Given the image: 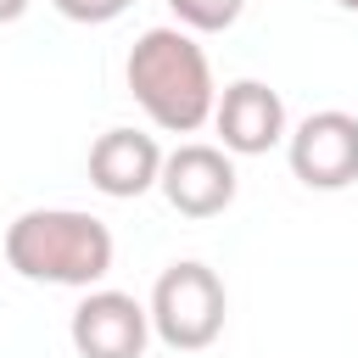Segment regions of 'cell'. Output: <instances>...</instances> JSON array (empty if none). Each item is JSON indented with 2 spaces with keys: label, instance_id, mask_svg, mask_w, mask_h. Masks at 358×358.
I'll return each mask as SVG.
<instances>
[{
  "label": "cell",
  "instance_id": "obj_13",
  "mask_svg": "<svg viewBox=\"0 0 358 358\" xmlns=\"http://www.w3.org/2000/svg\"><path fill=\"white\" fill-rule=\"evenodd\" d=\"M129 6H134V0H129Z\"/></svg>",
  "mask_w": 358,
  "mask_h": 358
},
{
  "label": "cell",
  "instance_id": "obj_3",
  "mask_svg": "<svg viewBox=\"0 0 358 358\" xmlns=\"http://www.w3.org/2000/svg\"><path fill=\"white\" fill-rule=\"evenodd\" d=\"M151 336L173 352H201L224 336V319H229V296H224V280L196 263V257H179L157 274L151 285Z\"/></svg>",
  "mask_w": 358,
  "mask_h": 358
},
{
  "label": "cell",
  "instance_id": "obj_8",
  "mask_svg": "<svg viewBox=\"0 0 358 358\" xmlns=\"http://www.w3.org/2000/svg\"><path fill=\"white\" fill-rule=\"evenodd\" d=\"M162 179V145L145 129H106L90 145V185L112 201H134Z\"/></svg>",
  "mask_w": 358,
  "mask_h": 358
},
{
  "label": "cell",
  "instance_id": "obj_2",
  "mask_svg": "<svg viewBox=\"0 0 358 358\" xmlns=\"http://www.w3.org/2000/svg\"><path fill=\"white\" fill-rule=\"evenodd\" d=\"M6 263L34 285H73L90 291L112 274V229L78 207H28L6 224L0 241Z\"/></svg>",
  "mask_w": 358,
  "mask_h": 358
},
{
  "label": "cell",
  "instance_id": "obj_11",
  "mask_svg": "<svg viewBox=\"0 0 358 358\" xmlns=\"http://www.w3.org/2000/svg\"><path fill=\"white\" fill-rule=\"evenodd\" d=\"M28 11V0H0V22H17Z\"/></svg>",
  "mask_w": 358,
  "mask_h": 358
},
{
  "label": "cell",
  "instance_id": "obj_5",
  "mask_svg": "<svg viewBox=\"0 0 358 358\" xmlns=\"http://www.w3.org/2000/svg\"><path fill=\"white\" fill-rule=\"evenodd\" d=\"M157 190H162L168 207L185 213V218H218V213L235 201L241 173H235V157H229L224 145H201V140H190V145H179V151L162 157V179H157Z\"/></svg>",
  "mask_w": 358,
  "mask_h": 358
},
{
  "label": "cell",
  "instance_id": "obj_12",
  "mask_svg": "<svg viewBox=\"0 0 358 358\" xmlns=\"http://www.w3.org/2000/svg\"><path fill=\"white\" fill-rule=\"evenodd\" d=\"M336 6H341V11H358V0H336Z\"/></svg>",
  "mask_w": 358,
  "mask_h": 358
},
{
  "label": "cell",
  "instance_id": "obj_7",
  "mask_svg": "<svg viewBox=\"0 0 358 358\" xmlns=\"http://www.w3.org/2000/svg\"><path fill=\"white\" fill-rule=\"evenodd\" d=\"M213 129L229 157H263L285 140V101L263 78H235L213 106Z\"/></svg>",
  "mask_w": 358,
  "mask_h": 358
},
{
  "label": "cell",
  "instance_id": "obj_1",
  "mask_svg": "<svg viewBox=\"0 0 358 358\" xmlns=\"http://www.w3.org/2000/svg\"><path fill=\"white\" fill-rule=\"evenodd\" d=\"M129 95L140 101V112L162 129V134H196L201 123H213L218 106V84L207 67V50L196 45V34L185 28H145L129 45L123 62Z\"/></svg>",
  "mask_w": 358,
  "mask_h": 358
},
{
  "label": "cell",
  "instance_id": "obj_10",
  "mask_svg": "<svg viewBox=\"0 0 358 358\" xmlns=\"http://www.w3.org/2000/svg\"><path fill=\"white\" fill-rule=\"evenodd\" d=\"M67 22H112L129 11V0H50Z\"/></svg>",
  "mask_w": 358,
  "mask_h": 358
},
{
  "label": "cell",
  "instance_id": "obj_9",
  "mask_svg": "<svg viewBox=\"0 0 358 358\" xmlns=\"http://www.w3.org/2000/svg\"><path fill=\"white\" fill-rule=\"evenodd\" d=\"M168 11H173V28L185 34H224L241 22L246 0H168Z\"/></svg>",
  "mask_w": 358,
  "mask_h": 358
},
{
  "label": "cell",
  "instance_id": "obj_6",
  "mask_svg": "<svg viewBox=\"0 0 358 358\" xmlns=\"http://www.w3.org/2000/svg\"><path fill=\"white\" fill-rule=\"evenodd\" d=\"M78 358H140L151 341V308L129 291H84V302L67 319Z\"/></svg>",
  "mask_w": 358,
  "mask_h": 358
},
{
  "label": "cell",
  "instance_id": "obj_4",
  "mask_svg": "<svg viewBox=\"0 0 358 358\" xmlns=\"http://www.w3.org/2000/svg\"><path fill=\"white\" fill-rule=\"evenodd\" d=\"M285 162L308 190H347L358 179V117L352 112H308L285 134Z\"/></svg>",
  "mask_w": 358,
  "mask_h": 358
}]
</instances>
